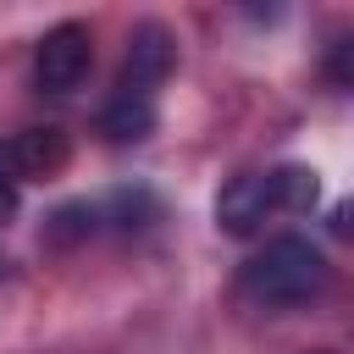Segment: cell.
<instances>
[{
  "label": "cell",
  "mask_w": 354,
  "mask_h": 354,
  "mask_svg": "<svg viewBox=\"0 0 354 354\" xmlns=\"http://www.w3.org/2000/svg\"><path fill=\"white\" fill-rule=\"evenodd\" d=\"M171 61H177V50H171V33H166L160 22L133 28L127 55H122V72H116V88H111V100H105V111H100V127H105L111 144H138V138H149V127H155V94H160V83H166Z\"/></svg>",
  "instance_id": "cell-1"
},
{
  "label": "cell",
  "mask_w": 354,
  "mask_h": 354,
  "mask_svg": "<svg viewBox=\"0 0 354 354\" xmlns=\"http://www.w3.org/2000/svg\"><path fill=\"white\" fill-rule=\"evenodd\" d=\"M326 282H332V266L310 238H271L260 254L243 260L238 299L254 310H293V304L321 299Z\"/></svg>",
  "instance_id": "cell-2"
},
{
  "label": "cell",
  "mask_w": 354,
  "mask_h": 354,
  "mask_svg": "<svg viewBox=\"0 0 354 354\" xmlns=\"http://www.w3.org/2000/svg\"><path fill=\"white\" fill-rule=\"evenodd\" d=\"M321 199V183L310 166H271V171H243L221 188L216 199V221L232 238H254L266 221L277 216H304Z\"/></svg>",
  "instance_id": "cell-3"
},
{
  "label": "cell",
  "mask_w": 354,
  "mask_h": 354,
  "mask_svg": "<svg viewBox=\"0 0 354 354\" xmlns=\"http://www.w3.org/2000/svg\"><path fill=\"white\" fill-rule=\"evenodd\" d=\"M94 66V33L83 22H55L33 50V83L44 94H72Z\"/></svg>",
  "instance_id": "cell-4"
},
{
  "label": "cell",
  "mask_w": 354,
  "mask_h": 354,
  "mask_svg": "<svg viewBox=\"0 0 354 354\" xmlns=\"http://www.w3.org/2000/svg\"><path fill=\"white\" fill-rule=\"evenodd\" d=\"M6 149H11V166H17L22 183H33V177H55V171L72 160L61 127H28V133L6 138Z\"/></svg>",
  "instance_id": "cell-5"
},
{
  "label": "cell",
  "mask_w": 354,
  "mask_h": 354,
  "mask_svg": "<svg viewBox=\"0 0 354 354\" xmlns=\"http://www.w3.org/2000/svg\"><path fill=\"white\" fill-rule=\"evenodd\" d=\"M17 194H22V177H17V166H11V149L0 144V216L17 210Z\"/></svg>",
  "instance_id": "cell-6"
},
{
  "label": "cell",
  "mask_w": 354,
  "mask_h": 354,
  "mask_svg": "<svg viewBox=\"0 0 354 354\" xmlns=\"http://www.w3.org/2000/svg\"><path fill=\"white\" fill-rule=\"evenodd\" d=\"M0 271H6V260H0Z\"/></svg>",
  "instance_id": "cell-7"
}]
</instances>
